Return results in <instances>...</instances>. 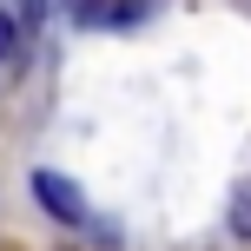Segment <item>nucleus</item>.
<instances>
[{"mask_svg": "<svg viewBox=\"0 0 251 251\" xmlns=\"http://www.w3.org/2000/svg\"><path fill=\"white\" fill-rule=\"evenodd\" d=\"M33 199L47 205L60 225H79V218H86V205H79V185H73V178H60V172H33Z\"/></svg>", "mask_w": 251, "mask_h": 251, "instance_id": "nucleus-1", "label": "nucleus"}, {"mask_svg": "<svg viewBox=\"0 0 251 251\" xmlns=\"http://www.w3.org/2000/svg\"><path fill=\"white\" fill-rule=\"evenodd\" d=\"M132 13H139V0H73V20L79 26H93V20H132Z\"/></svg>", "mask_w": 251, "mask_h": 251, "instance_id": "nucleus-2", "label": "nucleus"}, {"mask_svg": "<svg viewBox=\"0 0 251 251\" xmlns=\"http://www.w3.org/2000/svg\"><path fill=\"white\" fill-rule=\"evenodd\" d=\"M0 66H20V20L0 13Z\"/></svg>", "mask_w": 251, "mask_h": 251, "instance_id": "nucleus-3", "label": "nucleus"}, {"mask_svg": "<svg viewBox=\"0 0 251 251\" xmlns=\"http://www.w3.org/2000/svg\"><path fill=\"white\" fill-rule=\"evenodd\" d=\"M231 231H238V238H251V178L231 192Z\"/></svg>", "mask_w": 251, "mask_h": 251, "instance_id": "nucleus-4", "label": "nucleus"}]
</instances>
